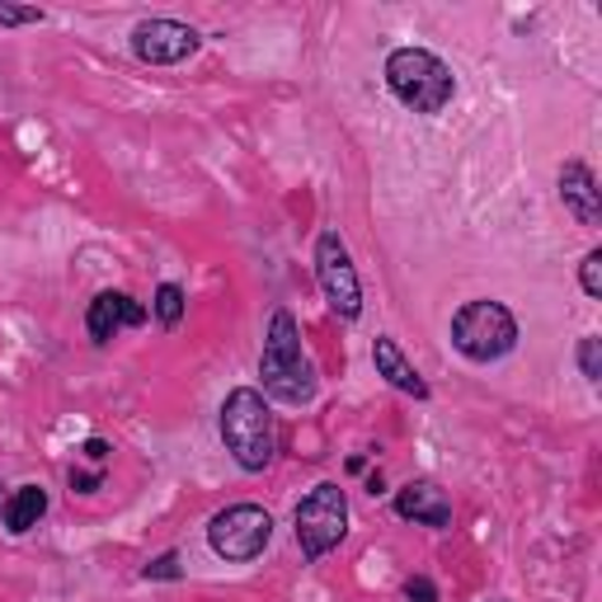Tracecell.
Segmentation results:
<instances>
[{
  "mask_svg": "<svg viewBox=\"0 0 602 602\" xmlns=\"http://www.w3.org/2000/svg\"><path fill=\"white\" fill-rule=\"evenodd\" d=\"M198 29L193 24H179V19H142V24L132 29V52L137 62L147 67H174L184 62V57L198 52Z\"/></svg>",
  "mask_w": 602,
  "mask_h": 602,
  "instance_id": "8",
  "label": "cell"
},
{
  "mask_svg": "<svg viewBox=\"0 0 602 602\" xmlns=\"http://www.w3.org/2000/svg\"><path fill=\"white\" fill-rule=\"evenodd\" d=\"M71 490H76V494L104 490V471H71Z\"/></svg>",
  "mask_w": 602,
  "mask_h": 602,
  "instance_id": "20",
  "label": "cell"
},
{
  "mask_svg": "<svg viewBox=\"0 0 602 602\" xmlns=\"http://www.w3.org/2000/svg\"><path fill=\"white\" fill-rule=\"evenodd\" d=\"M452 349L466 358V363H499L518 349V320L504 301H466L452 315Z\"/></svg>",
  "mask_w": 602,
  "mask_h": 602,
  "instance_id": "4",
  "label": "cell"
},
{
  "mask_svg": "<svg viewBox=\"0 0 602 602\" xmlns=\"http://www.w3.org/2000/svg\"><path fill=\"white\" fill-rule=\"evenodd\" d=\"M395 513L405 518V523L452 528V499L443 485H433V480H410L405 490H395Z\"/></svg>",
  "mask_w": 602,
  "mask_h": 602,
  "instance_id": "10",
  "label": "cell"
},
{
  "mask_svg": "<svg viewBox=\"0 0 602 602\" xmlns=\"http://www.w3.org/2000/svg\"><path fill=\"white\" fill-rule=\"evenodd\" d=\"M315 278H320V292H325L330 311L339 320H358L363 315V283H358V269L349 259V245L339 231H320L315 240Z\"/></svg>",
  "mask_w": 602,
  "mask_h": 602,
  "instance_id": "7",
  "label": "cell"
},
{
  "mask_svg": "<svg viewBox=\"0 0 602 602\" xmlns=\"http://www.w3.org/2000/svg\"><path fill=\"white\" fill-rule=\"evenodd\" d=\"M142 579H151V584H155V579H184V565H179V551H165V555H155L151 565L142 570Z\"/></svg>",
  "mask_w": 602,
  "mask_h": 602,
  "instance_id": "18",
  "label": "cell"
},
{
  "mask_svg": "<svg viewBox=\"0 0 602 602\" xmlns=\"http://www.w3.org/2000/svg\"><path fill=\"white\" fill-rule=\"evenodd\" d=\"M259 377H264V395L283 400V405H311L320 391V377L311 368L307 349H301V330L292 311H273L264 353H259Z\"/></svg>",
  "mask_w": 602,
  "mask_h": 602,
  "instance_id": "1",
  "label": "cell"
},
{
  "mask_svg": "<svg viewBox=\"0 0 602 602\" xmlns=\"http://www.w3.org/2000/svg\"><path fill=\"white\" fill-rule=\"evenodd\" d=\"M0 490H6V485H0ZM0 509H6V494H0Z\"/></svg>",
  "mask_w": 602,
  "mask_h": 602,
  "instance_id": "22",
  "label": "cell"
},
{
  "mask_svg": "<svg viewBox=\"0 0 602 602\" xmlns=\"http://www.w3.org/2000/svg\"><path fill=\"white\" fill-rule=\"evenodd\" d=\"M24 24H43L38 6H0V29H24Z\"/></svg>",
  "mask_w": 602,
  "mask_h": 602,
  "instance_id": "17",
  "label": "cell"
},
{
  "mask_svg": "<svg viewBox=\"0 0 602 602\" xmlns=\"http://www.w3.org/2000/svg\"><path fill=\"white\" fill-rule=\"evenodd\" d=\"M387 90L414 113H443L456 94V76L429 48H395L387 57Z\"/></svg>",
  "mask_w": 602,
  "mask_h": 602,
  "instance_id": "3",
  "label": "cell"
},
{
  "mask_svg": "<svg viewBox=\"0 0 602 602\" xmlns=\"http://www.w3.org/2000/svg\"><path fill=\"white\" fill-rule=\"evenodd\" d=\"M80 452H86L90 461H94V466H104V461H109V443H104V438H86V443H80Z\"/></svg>",
  "mask_w": 602,
  "mask_h": 602,
  "instance_id": "21",
  "label": "cell"
},
{
  "mask_svg": "<svg viewBox=\"0 0 602 602\" xmlns=\"http://www.w3.org/2000/svg\"><path fill=\"white\" fill-rule=\"evenodd\" d=\"M579 372H584L589 387H598V381H602V339L598 334L579 339Z\"/></svg>",
  "mask_w": 602,
  "mask_h": 602,
  "instance_id": "15",
  "label": "cell"
},
{
  "mask_svg": "<svg viewBox=\"0 0 602 602\" xmlns=\"http://www.w3.org/2000/svg\"><path fill=\"white\" fill-rule=\"evenodd\" d=\"M297 528V546L307 560H325L339 541L349 536V494L334 485V480H320V485L301 499L292 513Z\"/></svg>",
  "mask_w": 602,
  "mask_h": 602,
  "instance_id": "5",
  "label": "cell"
},
{
  "mask_svg": "<svg viewBox=\"0 0 602 602\" xmlns=\"http://www.w3.org/2000/svg\"><path fill=\"white\" fill-rule=\"evenodd\" d=\"M405 602H438L433 579H429V574H414V579H405Z\"/></svg>",
  "mask_w": 602,
  "mask_h": 602,
  "instance_id": "19",
  "label": "cell"
},
{
  "mask_svg": "<svg viewBox=\"0 0 602 602\" xmlns=\"http://www.w3.org/2000/svg\"><path fill=\"white\" fill-rule=\"evenodd\" d=\"M43 513H48V490L43 485H19L6 499V509H0V523H6L10 536H24L43 523Z\"/></svg>",
  "mask_w": 602,
  "mask_h": 602,
  "instance_id": "13",
  "label": "cell"
},
{
  "mask_svg": "<svg viewBox=\"0 0 602 602\" xmlns=\"http://www.w3.org/2000/svg\"><path fill=\"white\" fill-rule=\"evenodd\" d=\"M269 541H273V518L259 504H231L208 523V546L227 565H250V560L269 551Z\"/></svg>",
  "mask_w": 602,
  "mask_h": 602,
  "instance_id": "6",
  "label": "cell"
},
{
  "mask_svg": "<svg viewBox=\"0 0 602 602\" xmlns=\"http://www.w3.org/2000/svg\"><path fill=\"white\" fill-rule=\"evenodd\" d=\"M155 320L165 330H174L179 320H184V288H179V283H160L155 288Z\"/></svg>",
  "mask_w": 602,
  "mask_h": 602,
  "instance_id": "14",
  "label": "cell"
},
{
  "mask_svg": "<svg viewBox=\"0 0 602 602\" xmlns=\"http://www.w3.org/2000/svg\"><path fill=\"white\" fill-rule=\"evenodd\" d=\"M372 368H377V377H387L400 395L429 400V381L419 377V368L410 363L405 353H400V344H395L391 334H377V344H372Z\"/></svg>",
  "mask_w": 602,
  "mask_h": 602,
  "instance_id": "12",
  "label": "cell"
},
{
  "mask_svg": "<svg viewBox=\"0 0 602 602\" xmlns=\"http://www.w3.org/2000/svg\"><path fill=\"white\" fill-rule=\"evenodd\" d=\"M217 429H222V443L227 452L235 456L240 471H264L273 461V448H278V433H273V410L264 391L254 387H235L227 400H222V414H217Z\"/></svg>",
  "mask_w": 602,
  "mask_h": 602,
  "instance_id": "2",
  "label": "cell"
},
{
  "mask_svg": "<svg viewBox=\"0 0 602 602\" xmlns=\"http://www.w3.org/2000/svg\"><path fill=\"white\" fill-rule=\"evenodd\" d=\"M579 283H584V292L598 301L602 297V250H589L584 264H579Z\"/></svg>",
  "mask_w": 602,
  "mask_h": 602,
  "instance_id": "16",
  "label": "cell"
},
{
  "mask_svg": "<svg viewBox=\"0 0 602 602\" xmlns=\"http://www.w3.org/2000/svg\"><path fill=\"white\" fill-rule=\"evenodd\" d=\"M147 307L137 297H128V292H99L94 301H90V311H86V330H90V339L94 344H109V339L118 334V330H142L147 325Z\"/></svg>",
  "mask_w": 602,
  "mask_h": 602,
  "instance_id": "9",
  "label": "cell"
},
{
  "mask_svg": "<svg viewBox=\"0 0 602 602\" xmlns=\"http://www.w3.org/2000/svg\"><path fill=\"white\" fill-rule=\"evenodd\" d=\"M560 203L579 217V227H602V189L584 160H565L560 165Z\"/></svg>",
  "mask_w": 602,
  "mask_h": 602,
  "instance_id": "11",
  "label": "cell"
}]
</instances>
